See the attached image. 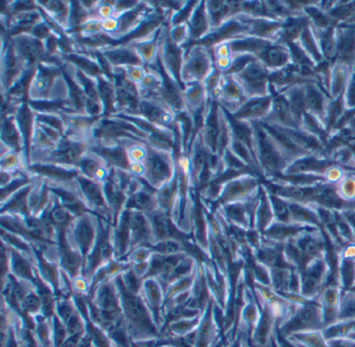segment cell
Masks as SVG:
<instances>
[{"label": "cell", "mask_w": 355, "mask_h": 347, "mask_svg": "<svg viewBox=\"0 0 355 347\" xmlns=\"http://www.w3.org/2000/svg\"><path fill=\"white\" fill-rule=\"evenodd\" d=\"M21 304H22V307L24 308V310H26L27 312H31V313L36 312L40 308H42L41 296H39L38 294H35L33 292L28 293Z\"/></svg>", "instance_id": "7402d4cb"}, {"label": "cell", "mask_w": 355, "mask_h": 347, "mask_svg": "<svg viewBox=\"0 0 355 347\" xmlns=\"http://www.w3.org/2000/svg\"><path fill=\"white\" fill-rule=\"evenodd\" d=\"M355 53V31L345 30L338 38V55L344 64H348Z\"/></svg>", "instance_id": "2e32d148"}, {"label": "cell", "mask_w": 355, "mask_h": 347, "mask_svg": "<svg viewBox=\"0 0 355 347\" xmlns=\"http://www.w3.org/2000/svg\"><path fill=\"white\" fill-rule=\"evenodd\" d=\"M251 188V181L248 180H242V181H235L228 184L226 190L223 193V201H230L235 200L236 197H239L241 194L249 191L248 189Z\"/></svg>", "instance_id": "d6986e66"}, {"label": "cell", "mask_w": 355, "mask_h": 347, "mask_svg": "<svg viewBox=\"0 0 355 347\" xmlns=\"http://www.w3.org/2000/svg\"><path fill=\"white\" fill-rule=\"evenodd\" d=\"M304 101L305 107H308L312 113L320 114L323 111L324 98L319 91L312 86L307 90V93H304Z\"/></svg>", "instance_id": "ac0fdd59"}, {"label": "cell", "mask_w": 355, "mask_h": 347, "mask_svg": "<svg viewBox=\"0 0 355 347\" xmlns=\"http://www.w3.org/2000/svg\"><path fill=\"white\" fill-rule=\"evenodd\" d=\"M10 267L13 275L17 276L22 281L30 282L33 284L36 283L31 264L26 259L20 256L18 252L15 251V249H10Z\"/></svg>", "instance_id": "9a60e30c"}, {"label": "cell", "mask_w": 355, "mask_h": 347, "mask_svg": "<svg viewBox=\"0 0 355 347\" xmlns=\"http://www.w3.org/2000/svg\"><path fill=\"white\" fill-rule=\"evenodd\" d=\"M11 43L25 70L34 69L45 60L47 54L44 43L30 33L11 36Z\"/></svg>", "instance_id": "3957f363"}, {"label": "cell", "mask_w": 355, "mask_h": 347, "mask_svg": "<svg viewBox=\"0 0 355 347\" xmlns=\"http://www.w3.org/2000/svg\"><path fill=\"white\" fill-rule=\"evenodd\" d=\"M272 106V99L268 97L263 98H254L251 101L242 106L234 118L237 120H248V119H256L259 117H263L267 114V111Z\"/></svg>", "instance_id": "5bb4252c"}, {"label": "cell", "mask_w": 355, "mask_h": 347, "mask_svg": "<svg viewBox=\"0 0 355 347\" xmlns=\"http://www.w3.org/2000/svg\"><path fill=\"white\" fill-rule=\"evenodd\" d=\"M104 50L100 49V53L108 60V63L112 67L123 68L128 66H142L144 67V63L138 52L136 51L132 46L119 44L112 47L103 48Z\"/></svg>", "instance_id": "52a82bcc"}, {"label": "cell", "mask_w": 355, "mask_h": 347, "mask_svg": "<svg viewBox=\"0 0 355 347\" xmlns=\"http://www.w3.org/2000/svg\"><path fill=\"white\" fill-rule=\"evenodd\" d=\"M344 65L339 66L335 69L334 71V78H333V85H334V93L336 95H339L343 88H344L345 84L347 82V69L345 67H343Z\"/></svg>", "instance_id": "ffe728a7"}, {"label": "cell", "mask_w": 355, "mask_h": 347, "mask_svg": "<svg viewBox=\"0 0 355 347\" xmlns=\"http://www.w3.org/2000/svg\"><path fill=\"white\" fill-rule=\"evenodd\" d=\"M211 54L206 46L193 45L188 49L181 67V81L188 84L199 83L205 80L214 71L211 69Z\"/></svg>", "instance_id": "6da1fadb"}, {"label": "cell", "mask_w": 355, "mask_h": 347, "mask_svg": "<svg viewBox=\"0 0 355 347\" xmlns=\"http://www.w3.org/2000/svg\"><path fill=\"white\" fill-rule=\"evenodd\" d=\"M75 181L80 191V199L85 207L93 208V211L106 216L105 213L108 212L109 208L103 193L102 184L96 180L84 177L81 174H78Z\"/></svg>", "instance_id": "277c9868"}, {"label": "cell", "mask_w": 355, "mask_h": 347, "mask_svg": "<svg viewBox=\"0 0 355 347\" xmlns=\"http://www.w3.org/2000/svg\"><path fill=\"white\" fill-rule=\"evenodd\" d=\"M90 152L99 157L106 166L130 172V161L126 148L115 143H99L91 146Z\"/></svg>", "instance_id": "8992f818"}, {"label": "cell", "mask_w": 355, "mask_h": 347, "mask_svg": "<svg viewBox=\"0 0 355 347\" xmlns=\"http://www.w3.org/2000/svg\"><path fill=\"white\" fill-rule=\"evenodd\" d=\"M70 228H72L71 236L74 240L73 243L76 246V250L82 256H85L91 249L93 250L94 241L96 239V230L92 217L88 213L77 216V218L71 224Z\"/></svg>", "instance_id": "5b68a950"}, {"label": "cell", "mask_w": 355, "mask_h": 347, "mask_svg": "<svg viewBox=\"0 0 355 347\" xmlns=\"http://www.w3.org/2000/svg\"><path fill=\"white\" fill-rule=\"evenodd\" d=\"M1 144L15 152L24 150V143L21 131L14 114L2 116L1 119Z\"/></svg>", "instance_id": "7c38bea8"}, {"label": "cell", "mask_w": 355, "mask_h": 347, "mask_svg": "<svg viewBox=\"0 0 355 347\" xmlns=\"http://www.w3.org/2000/svg\"><path fill=\"white\" fill-rule=\"evenodd\" d=\"M168 155L169 153L155 150L147 146V156L143 163L145 167L143 178L150 185V187L157 190L174 179L172 163Z\"/></svg>", "instance_id": "7a4b0ae2"}, {"label": "cell", "mask_w": 355, "mask_h": 347, "mask_svg": "<svg viewBox=\"0 0 355 347\" xmlns=\"http://www.w3.org/2000/svg\"><path fill=\"white\" fill-rule=\"evenodd\" d=\"M58 258L60 264L71 278H76L81 266V254L66 240L65 233L60 232L58 237Z\"/></svg>", "instance_id": "30bf717a"}, {"label": "cell", "mask_w": 355, "mask_h": 347, "mask_svg": "<svg viewBox=\"0 0 355 347\" xmlns=\"http://www.w3.org/2000/svg\"><path fill=\"white\" fill-rule=\"evenodd\" d=\"M238 82L241 88L254 95H262L267 83V75L264 65L249 64L243 71L238 73ZM264 95V94H263Z\"/></svg>", "instance_id": "ba28073f"}, {"label": "cell", "mask_w": 355, "mask_h": 347, "mask_svg": "<svg viewBox=\"0 0 355 347\" xmlns=\"http://www.w3.org/2000/svg\"><path fill=\"white\" fill-rule=\"evenodd\" d=\"M20 157L18 152L9 151L1 155V168L2 172H11L19 168Z\"/></svg>", "instance_id": "44dd1931"}, {"label": "cell", "mask_w": 355, "mask_h": 347, "mask_svg": "<svg viewBox=\"0 0 355 347\" xmlns=\"http://www.w3.org/2000/svg\"><path fill=\"white\" fill-rule=\"evenodd\" d=\"M258 141L259 147L261 151V156L265 167L269 170H277L281 165V158L279 154V150L275 145V141L273 140L270 134H268L267 131H258Z\"/></svg>", "instance_id": "4fadbf2b"}, {"label": "cell", "mask_w": 355, "mask_h": 347, "mask_svg": "<svg viewBox=\"0 0 355 347\" xmlns=\"http://www.w3.org/2000/svg\"><path fill=\"white\" fill-rule=\"evenodd\" d=\"M129 211V227L131 235V244L138 246L148 243L153 237L152 228L148 215L138 210H128Z\"/></svg>", "instance_id": "9c48e42d"}, {"label": "cell", "mask_w": 355, "mask_h": 347, "mask_svg": "<svg viewBox=\"0 0 355 347\" xmlns=\"http://www.w3.org/2000/svg\"><path fill=\"white\" fill-rule=\"evenodd\" d=\"M187 25L190 36L192 38V42L188 44L189 46L209 33L210 19L209 15H207L205 2H198V6L194 7L190 18L187 21Z\"/></svg>", "instance_id": "8fae6325"}, {"label": "cell", "mask_w": 355, "mask_h": 347, "mask_svg": "<svg viewBox=\"0 0 355 347\" xmlns=\"http://www.w3.org/2000/svg\"><path fill=\"white\" fill-rule=\"evenodd\" d=\"M262 55L266 66L269 67H285L289 61V52L285 50V48L283 47H268Z\"/></svg>", "instance_id": "e0dca14e"}]
</instances>
